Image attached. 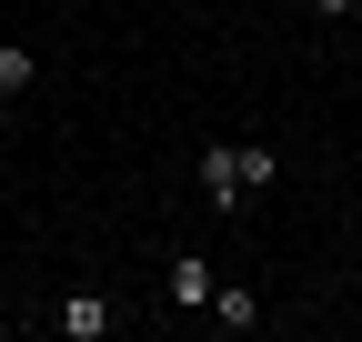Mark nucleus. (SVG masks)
Wrapping results in <instances>:
<instances>
[{
    "instance_id": "obj_1",
    "label": "nucleus",
    "mask_w": 362,
    "mask_h": 342,
    "mask_svg": "<svg viewBox=\"0 0 362 342\" xmlns=\"http://www.w3.org/2000/svg\"><path fill=\"white\" fill-rule=\"evenodd\" d=\"M111 322H121V302H111V292H71V302L51 312V332H61V342H101Z\"/></svg>"
},
{
    "instance_id": "obj_2",
    "label": "nucleus",
    "mask_w": 362,
    "mask_h": 342,
    "mask_svg": "<svg viewBox=\"0 0 362 342\" xmlns=\"http://www.w3.org/2000/svg\"><path fill=\"white\" fill-rule=\"evenodd\" d=\"M202 191H211V211H221V222H232V211L252 201V191H242V161H232V141H202Z\"/></svg>"
},
{
    "instance_id": "obj_3",
    "label": "nucleus",
    "mask_w": 362,
    "mask_h": 342,
    "mask_svg": "<svg viewBox=\"0 0 362 342\" xmlns=\"http://www.w3.org/2000/svg\"><path fill=\"white\" fill-rule=\"evenodd\" d=\"M202 312H211L221 332H252V322H262V292H252V282H211V302H202Z\"/></svg>"
},
{
    "instance_id": "obj_4",
    "label": "nucleus",
    "mask_w": 362,
    "mask_h": 342,
    "mask_svg": "<svg viewBox=\"0 0 362 342\" xmlns=\"http://www.w3.org/2000/svg\"><path fill=\"white\" fill-rule=\"evenodd\" d=\"M211 282H221V272L181 252V262H171V302H181V312H202V302H211Z\"/></svg>"
},
{
    "instance_id": "obj_5",
    "label": "nucleus",
    "mask_w": 362,
    "mask_h": 342,
    "mask_svg": "<svg viewBox=\"0 0 362 342\" xmlns=\"http://www.w3.org/2000/svg\"><path fill=\"white\" fill-rule=\"evenodd\" d=\"M232 161H242V191H272V182H282V151H262V141H232Z\"/></svg>"
},
{
    "instance_id": "obj_6",
    "label": "nucleus",
    "mask_w": 362,
    "mask_h": 342,
    "mask_svg": "<svg viewBox=\"0 0 362 342\" xmlns=\"http://www.w3.org/2000/svg\"><path fill=\"white\" fill-rule=\"evenodd\" d=\"M30 81H40V61L21 51V40H0V91H11V101H21V91H30Z\"/></svg>"
},
{
    "instance_id": "obj_7",
    "label": "nucleus",
    "mask_w": 362,
    "mask_h": 342,
    "mask_svg": "<svg viewBox=\"0 0 362 342\" xmlns=\"http://www.w3.org/2000/svg\"><path fill=\"white\" fill-rule=\"evenodd\" d=\"M302 11H312V20H342V11H352V0H302Z\"/></svg>"
},
{
    "instance_id": "obj_8",
    "label": "nucleus",
    "mask_w": 362,
    "mask_h": 342,
    "mask_svg": "<svg viewBox=\"0 0 362 342\" xmlns=\"http://www.w3.org/2000/svg\"><path fill=\"white\" fill-rule=\"evenodd\" d=\"M0 121H11V91H0Z\"/></svg>"
},
{
    "instance_id": "obj_9",
    "label": "nucleus",
    "mask_w": 362,
    "mask_h": 342,
    "mask_svg": "<svg viewBox=\"0 0 362 342\" xmlns=\"http://www.w3.org/2000/svg\"><path fill=\"white\" fill-rule=\"evenodd\" d=\"M352 20H362V0H352Z\"/></svg>"
}]
</instances>
